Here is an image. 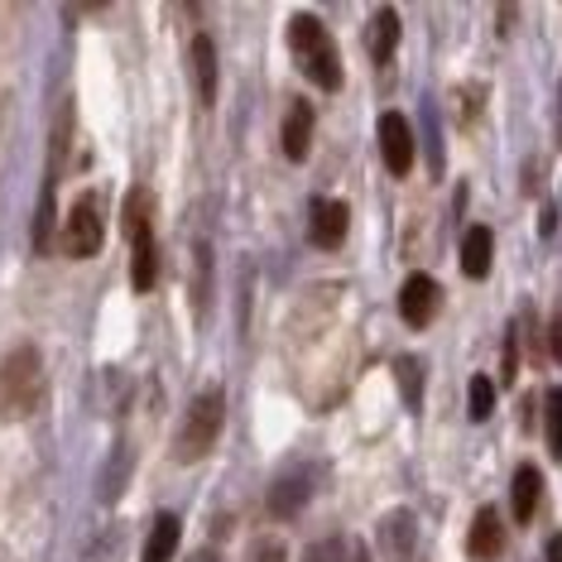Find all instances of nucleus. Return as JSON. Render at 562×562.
Instances as JSON below:
<instances>
[{"instance_id": "1", "label": "nucleus", "mask_w": 562, "mask_h": 562, "mask_svg": "<svg viewBox=\"0 0 562 562\" xmlns=\"http://www.w3.org/2000/svg\"><path fill=\"white\" fill-rule=\"evenodd\" d=\"M289 44H293V54H299L303 72H308L323 92H337L341 87V63H337V44H331V34L323 30V20L317 15H293Z\"/></svg>"}, {"instance_id": "2", "label": "nucleus", "mask_w": 562, "mask_h": 562, "mask_svg": "<svg viewBox=\"0 0 562 562\" xmlns=\"http://www.w3.org/2000/svg\"><path fill=\"white\" fill-rule=\"evenodd\" d=\"M222 418H226V394L222 390H202L193 408H188L183 428H178V442H173V457L178 462H202L212 452L216 432H222Z\"/></svg>"}, {"instance_id": "3", "label": "nucleus", "mask_w": 562, "mask_h": 562, "mask_svg": "<svg viewBox=\"0 0 562 562\" xmlns=\"http://www.w3.org/2000/svg\"><path fill=\"white\" fill-rule=\"evenodd\" d=\"M101 236H106V226H101V216H97V202L82 198L78 207L68 212V222H63V250H68L72 260H92L101 250Z\"/></svg>"}, {"instance_id": "4", "label": "nucleus", "mask_w": 562, "mask_h": 562, "mask_svg": "<svg viewBox=\"0 0 562 562\" xmlns=\"http://www.w3.org/2000/svg\"><path fill=\"white\" fill-rule=\"evenodd\" d=\"M380 155H385V169L394 178H404L414 169V131H408V121L400 111H385V116H380Z\"/></svg>"}, {"instance_id": "5", "label": "nucleus", "mask_w": 562, "mask_h": 562, "mask_svg": "<svg viewBox=\"0 0 562 562\" xmlns=\"http://www.w3.org/2000/svg\"><path fill=\"white\" fill-rule=\"evenodd\" d=\"M438 279L432 274H408L404 289H400V317L408 327H428L432 313H438Z\"/></svg>"}, {"instance_id": "6", "label": "nucleus", "mask_w": 562, "mask_h": 562, "mask_svg": "<svg viewBox=\"0 0 562 562\" xmlns=\"http://www.w3.org/2000/svg\"><path fill=\"white\" fill-rule=\"evenodd\" d=\"M313 222H308V236H313V246H341V236H347V222H351V212H347V202H337V198H317L313 202Z\"/></svg>"}, {"instance_id": "7", "label": "nucleus", "mask_w": 562, "mask_h": 562, "mask_svg": "<svg viewBox=\"0 0 562 562\" xmlns=\"http://www.w3.org/2000/svg\"><path fill=\"white\" fill-rule=\"evenodd\" d=\"M491 255H495V240L485 226H471L462 236V274L467 279H485L491 274Z\"/></svg>"}, {"instance_id": "8", "label": "nucleus", "mask_w": 562, "mask_h": 562, "mask_svg": "<svg viewBox=\"0 0 562 562\" xmlns=\"http://www.w3.org/2000/svg\"><path fill=\"white\" fill-rule=\"evenodd\" d=\"M178 539H183V524H178V515H159L155 529H149V539H145V553H139V562H169L178 553Z\"/></svg>"}, {"instance_id": "9", "label": "nucleus", "mask_w": 562, "mask_h": 562, "mask_svg": "<svg viewBox=\"0 0 562 562\" xmlns=\"http://www.w3.org/2000/svg\"><path fill=\"white\" fill-rule=\"evenodd\" d=\"M131 250H135V260H131V284L135 293H149L155 289V279H159V250H155V236H135L131 240Z\"/></svg>"}, {"instance_id": "10", "label": "nucleus", "mask_w": 562, "mask_h": 562, "mask_svg": "<svg viewBox=\"0 0 562 562\" xmlns=\"http://www.w3.org/2000/svg\"><path fill=\"white\" fill-rule=\"evenodd\" d=\"M193 78H198V101L212 106L216 101V48H212L207 34L193 40Z\"/></svg>"}, {"instance_id": "11", "label": "nucleus", "mask_w": 562, "mask_h": 562, "mask_svg": "<svg viewBox=\"0 0 562 562\" xmlns=\"http://www.w3.org/2000/svg\"><path fill=\"white\" fill-rule=\"evenodd\" d=\"M308 145H313V111L308 106H293L289 121H284V155L293 164L308 159Z\"/></svg>"}, {"instance_id": "12", "label": "nucleus", "mask_w": 562, "mask_h": 562, "mask_svg": "<svg viewBox=\"0 0 562 562\" xmlns=\"http://www.w3.org/2000/svg\"><path fill=\"white\" fill-rule=\"evenodd\" d=\"M467 548H471V558H495L501 553V515H495V509H481L476 515Z\"/></svg>"}, {"instance_id": "13", "label": "nucleus", "mask_w": 562, "mask_h": 562, "mask_svg": "<svg viewBox=\"0 0 562 562\" xmlns=\"http://www.w3.org/2000/svg\"><path fill=\"white\" fill-rule=\"evenodd\" d=\"M539 491H543L539 467H519V471H515V519H519V524L533 519V509H539Z\"/></svg>"}, {"instance_id": "14", "label": "nucleus", "mask_w": 562, "mask_h": 562, "mask_svg": "<svg viewBox=\"0 0 562 562\" xmlns=\"http://www.w3.org/2000/svg\"><path fill=\"white\" fill-rule=\"evenodd\" d=\"M370 30H375L370 34V54H375V63H390L394 44H400V15H394V10H380Z\"/></svg>"}, {"instance_id": "15", "label": "nucleus", "mask_w": 562, "mask_h": 562, "mask_svg": "<svg viewBox=\"0 0 562 562\" xmlns=\"http://www.w3.org/2000/svg\"><path fill=\"white\" fill-rule=\"evenodd\" d=\"M54 178L44 183V198H40V216H34V250H48L54 246Z\"/></svg>"}, {"instance_id": "16", "label": "nucleus", "mask_w": 562, "mask_h": 562, "mask_svg": "<svg viewBox=\"0 0 562 562\" xmlns=\"http://www.w3.org/2000/svg\"><path fill=\"white\" fill-rule=\"evenodd\" d=\"M467 408H471V418H476V424H485V418L495 414V385H491V375H471Z\"/></svg>"}, {"instance_id": "17", "label": "nucleus", "mask_w": 562, "mask_h": 562, "mask_svg": "<svg viewBox=\"0 0 562 562\" xmlns=\"http://www.w3.org/2000/svg\"><path fill=\"white\" fill-rule=\"evenodd\" d=\"M543 408H548V447L562 457V390H548Z\"/></svg>"}, {"instance_id": "18", "label": "nucleus", "mask_w": 562, "mask_h": 562, "mask_svg": "<svg viewBox=\"0 0 562 562\" xmlns=\"http://www.w3.org/2000/svg\"><path fill=\"white\" fill-rule=\"evenodd\" d=\"M400 370H404V394H408V404L418 400V366L414 361H400Z\"/></svg>"}, {"instance_id": "19", "label": "nucleus", "mask_w": 562, "mask_h": 562, "mask_svg": "<svg viewBox=\"0 0 562 562\" xmlns=\"http://www.w3.org/2000/svg\"><path fill=\"white\" fill-rule=\"evenodd\" d=\"M548 562H562V533H558L553 543H548Z\"/></svg>"}]
</instances>
